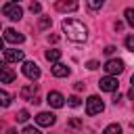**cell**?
<instances>
[{
  "mask_svg": "<svg viewBox=\"0 0 134 134\" xmlns=\"http://www.w3.org/2000/svg\"><path fill=\"white\" fill-rule=\"evenodd\" d=\"M13 2H19V0H13Z\"/></svg>",
  "mask_w": 134,
  "mask_h": 134,
  "instance_id": "obj_32",
  "label": "cell"
},
{
  "mask_svg": "<svg viewBox=\"0 0 134 134\" xmlns=\"http://www.w3.org/2000/svg\"><path fill=\"white\" fill-rule=\"evenodd\" d=\"M29 10H31V13H40V10H42L40 2H31V4H29Z\"/></svg>",
  "mask_w": 134,
  "mask_h": 134,
  "instance_id": "obj_25",
  "label": "cell"
},
{
  "mask_svg": "<svg viewBox=\"0 0 134 134\" xmlns=\"http://www.w3.org/2000/svg\"><path fill=\"white\" fill-rule=\"evenodd\" d=\"M67 105H69V107H73V109H75V107H80V105H82V103H80V98H77V96H69V98H67Z\"/></svg>",
  "mask_w": 134,
  "mask_h": 134,
  "instance_id": "obj_23",
  "label": "cell"
},
{
  "mask_svg": "<svg viewBox=\"0 0 134 134\" xmlns=\"http://www.w3.org/2000/svg\"><path fill=\"white\" fill-rule=\"evenodd\" d=\"M98 86H100V90H105V92H115V90H117V86H119V82H117V77L107 75V77H100Z\"/></svg>",
  "mask_w": 134,
  "mask_h": 134,
  "instance_id": "obj_7",
  "label": "cell"
},
{
  "mask_svg": "<svg viewBox=\"0 0 134 134\" xmlns=\"http://www.w3.org/2000/svg\"><path fill=\"white\" fill-rule=\"evenodd\" d=\"M54 6H57V10H61V13H73V10H77L80 2H77V0H59Z\"/></svg>",
  "mask_w": 134,
  "mask_h": 134,
  "instance_id": "obj_11",
  "label": "cell"
},
{
  "mask_svg": "<svg viewBox=\"0 0 134 134\" xmlns=\"http://www.w3.org/2000/svg\"><path fill=\"white\" fill-rule=\"evenodd\" d=\"M2 13H4V17L13 19V21H19L23 17V8L19 6V2H6L2 6Z\"/></svg>",
  "mask_w": 134,
  "mask_h": 134,
  "instance_id": "obj_4",
  "label": "cell"
},
{
  "mask_svg": "<svg viewBox=\"0 0 134 134\" xmlns=\"http://www.w3.org/2000/svg\"><path fill=\"white\" fill-rule=\"evenodd\" d=\"M124 67H126V65H124L121 59H109V61L103 65V69H105L109 75H119V73L124 71Z\"/></svg>",
  "mask_w": 134,
  "mask_h": 134,
  "instance_id": "obj_5",
  "label": "cell"
},
{
  "mask_svg": "<svg viewBox=\"0 0 134 134\" xmlns=\"http://www.w3.org/2000/svg\"><path fill=\"white\" fill-rule=\"evenodd\" d=\"M63 31L67 34V38H69L71 42H84V40L88 38L86 25H84L82 21H77V19H65V21H63Z\"/></svg>",
  "mask_w": 134,
  "mask_h": 134,
  "instance_id": "obj_1",
  "label": "cell"
},
{
  "mask_svg": "<svg viewBox=\"0 0 134 134\" xmlns=\"http://www.w3.org/2000/svg\"><path fill=\"white\" fill-rule=\"evenodd\" d=\"M86 67H88V69H98L100 65H98V61H88V63H86Z\"/></svg>",
  "mask_w": 134,
  "mask_h": 134,
  "instance_id": "obj_26",
  "label": "cell"
},
{
  "mask_svg": "<svg viewBox=\"0 0 134 134\" xmlns=\"http://www.w3.org/2000/svg\"><path fill=\"white\" fill-rule=\"evenodd\" d=\"M19 96L27 103H34L38 105L40 103V96H38V84H25L21 90H19Z\"/></svg>",
  "mask_w": 134,
  "mask_h": 134,
  "instance_id": "obj_2",
  "label": "cell"
},
{
  "mask_svg": "<svg viewBox=\"0 0 134 134\" xmlns=\"http://www.w3.org/2000/svg\"><path fill=\"white\" fill-rule=\"evenodd\" d=\"M23 50H17V48H4V63H19L23 61Z\"/></svg>",
  "mask_w": 134,
  "mask_h": 134,
  "instance_id": "obj_9",
  "label": "cell"
},
{
  "mask_svg": "<svg viewBox=\"0 0 134 134\" xmlns=\"http://www.w3.org/2000/svg\"><path fill=\"white\" fill-rule=\"evenodd\" d=\"M124 17H126V23L130 27H134V8H126L124 10Z\"/></svg>",
  "mask_w": 134,
  "mask_h": 134,
  "instance_id": "obj_17",
  "label": "cell"
},
{
  "mask_svg": "<svg viewBox=\"0 0 134 134\" xmlns=\"http://www.w3.org/2000/svg\"><path fill=\"white\" fill-rule=\"evenodd\" d=\"M27 119H29V113H27L25 109H21V111L17 113V121H21V124H25Z\"/></svg>",
  "mask_w": 134,
  "mask_h": 134,
  "instance_id": "obj_20",
  "label": "cell"
},
{
  "mask_svg": "<svg viewBox=\"0 0 134 134\" xmlns=\"http://www.w3.org/2000/svg\"><path fill=\"white\" fill-rule=\"evenodd\" d=\"M124 44H126V48H128L130 52H134V36H126Z\"/></svg>",
  "mask_w": 134,
  "mask_h": 134,
  "instance_id": "obj_21",
  "label": "cell"
},
{
  "mask_svg": "<svg viewBox=\"0 0 134 134\" xmlns=\"http://www.w3.org/2000/svg\"><path fill=\"white\" fill-rule=\"evenodd\" d=\"M23 40H25V36H23V34H19V31H15V29H10V27H6V29H4V42L21 44Z\"/></svg>",
  "mask_w": 134,
  "mask_h": 134,
  "instance_id": "obj_12",
  "label": "cell"
},
{
  "mask_svg": "<svg viewBox=\"0 0 134 134\" xmlns=\"http://www.w3.org/2000/svg\"><path fill=\"white\" fill-rule=\"evenodd\" d=\"M50 17H40V29H46V27H50Z\"/></svg>",
  "mask_w": 134,
  "mask_h": 134,
  "instance_id": "obj_22",
  "label": "cell"
},
{
  "mask_svg": "<svg viewBox=\"0 0 134 134\" xmlns=\"http://www.w3.org/2000/svg\"><path fill=\"white\" fill-rule=\"evenodd\" d=\"M46 103H48L50 107H54V109H61V107L65 105V96H63L61 92H54V90H52V92L46 94Z\"/></svg>",
  "mask_w": 134,
  "mask_h": 134,
  "instance_id": "obj_10",
  "label": "cell"
},
{
  "mask_svg": "<svg viewBox=\"0 0 134 134\" xmlns=\"http://www.w3.org/2000/svg\"><path fill=\"white\" fill-rule=\"evenodd\" d=\"M69 73H71V69L67 65H63V63H54L52 65V75L54 77H67Z\"/></svg>",
  "mask_w": 134,
  "mask_h": 134,
  "instance_id": "obj_14",
  "label": "cell"
},
{
  "mask_svg": "<svg viewBox=\"0 0 134 134\" xmlns=\"http://www.w3.org/2000/svg\"><path fill=\"white\" fill-rule=\"evenodd\" d=\"M15 77H17V75H15V71H13L10 67H6V63H2V71H0V84H10Z\"/></svg>",
  "mask_w": 134,
  "mask_h": 134,
  "instance_id": "obj_13",
  "label": "cell"
},
{
  "mask_svg": "<svg viewBox=\"0 0 134 134\" xmlns=\"http://www.w3.org/2000/svg\"><path fill=\"white\" fill-rule=\"evenodd\" d=\"M103 109H105V103L100 100V96H96V94L88 96V100H86V115H98Z\"/></svg>",
  "mask_w": 134,
  "mask_h": 134,
  "instance_id": "obj_3",
  "label": "cell"
},
{
  "mask_svg": "<svg viewBox=\"0 0 134 134\" xmlns=\"http://www.w3.org/2000/svg\"><path fill=\"white\" fill-rule=\"evenodd\" d=\"M6 134H17V130H15V128H10V130H6Z\"/></svg>",
  "mask_w": 134,
  "mask_h": 134,
  "instance_id": "obj_30",
  "label": "cell"
},
{
  "mask_svg": "<svg viewBox=\"0 0 134 134\" xmlns=\"http://www.w3.org/2000/svg\"><path fill=\"white\" fill-rule=\"evenodd\" d=\"M130 82H132V86H134V73H132V77H130Z\"/></svg>",
  "mask_w": 134,
  "mask_h": 134,
  "instance_id": "obj_31",
  "label": "cell"
},
{
  "mask_svg": "<svg viewBox=\"0 0 134 134\" xmlns=\"http://www.w3.org/2000/svg\"><path fill=\"white\" fill-rule=\"evenodd\" d=\"M113 52H115V46H107L105 48V54H113Z\"/></svg>",
  "mask_w": 134,
  "mask_h": 134,
  "instance_id": "obj_28",
  "label": "cell"
},
{
  "mask_svg": "<svg viewBox=\"0 0 134 134\" xmlns=\"http://www.w3.org/2000/svg\"><path fill=\"white\" fill-rule=\"evenodd\" d=\"M21 134H42V132H40V130H38V128H34V126H25V128H23V132H21Z\"/></svg>",
  "mask_w": 134,
  "mask_h": 134,
  "instance_id": "obj_24",
  "label": "cell"
},
{
  "mask_svg": "<svg viewBox=\"0 0 134 134\" xmlns=\"http://www.w3.org/2000/svg\"><path fill=\"white\" fill-rule=\"evenodd\" d=\"M86 4H88V8H92V10H98V8H103L105 0H86Z\"/></svg>",
  "mask_w": 134,
  "mask_h": 134,
  "instance_id": "obj_18",
  "label": "cell"
},
{
  "mask_svg": "<svg viewBox=\"0 0 134 134\" xmlns=\"http://www.w3.org/2000/svg\"><path fill=\"white\" fill-rule=\"evenodd\" d=\"M103 134H121V126H119V124H109V126L103 130Z\"/></svg>",
  "mask_w": 134,
  "mask_h": 134,
  "instance_id": "obj_16",
  "label": "cell"
},
{
  "mask_svg": "<svg viewBox=\"0 0 134 134\" xmlns=\"http://www.w3.org/2000/svg\"><path fill=\"white\" fill-rule=\"evenodd\" d=\"M54 121H57V117H54V113H50V111H42V113H38V115H36V124H38V126L50 128Z\"/></svg>",
  "mask_w": 134,
  "mask_h": 134,
  "instance_id": "obj_8",
  "label": "cell"
},
{
  "mask_svg": "<svg viewBox=\"0 0 134 134\" xmlns=\"http://www.w3.org/2000/svg\"><path fill=\"white\" fill-rule=\"evenodd\" d=\"M48 42H52V44H57V42H59V36H57V34H52V36H48Z\"/></svg>",
  "mask_w": 134,
  "mask_h": 134,
  "instance_id": "obj_27",
  "label": "cell"
},
{
  "mask_svg": "<svg viewBox=\"0 0 134 134\" xmlns=\"http://www.w3.org/2000/svg\"><path fill=\"white\" fill-rule=\"evenodd\" d=\"M50 63H59V59H61V50H57V48H50V50H46V54H44Z\"/></svg>",
  "mask_w": 134,
  "mask_h": 134,
  "instance_id": "obj_15",
  "label": "cell"
},
{
  "mask_svg": "<svg viewBox=\"0 0 134 134\" xmlns=\"http://www.w3.org/2000/svg\"><path fill=\"white\" fill-rule=\"evenodd\" d=\"M0 103H2V107H8L10 105V96H8L6 90H0Z\"/></svg>",
  "mask_w": 134,
  "mask_h": 134,
  "instance_id": "obj_19",
  "label": "cell"
},
{
  "mask_svg": "<svg viewBox=\"0 0 134 134\" xmlns=\"http://www.w3.org/2000/svg\"><path fill=\"white\" fill-rule=\"evenodd\" d=\"M23 75L29 77L31 82L38 80V77H40V67H38V63H34V61H25V63H23Z\"/></svg>",
  "mask_w": 134,
  "mask_h": 134,
  "instance_id": "obj_6",
  "label": "cell"
},
{
  "mask_svg": "<svg viewBox=\"0 0 134 134\" xmlns=\"http://www.w3.org/2000/svg\"><path fill=\"white\" fill-rule=\"evenodd\" d=\"M128 98H132V100H134V86L128 90Z\"/></svg>",
  "mask_w": 134,
  "mask_h": 134,
  "instance_id": "obj_29",
  "label": "cell"
}]
</instances>
